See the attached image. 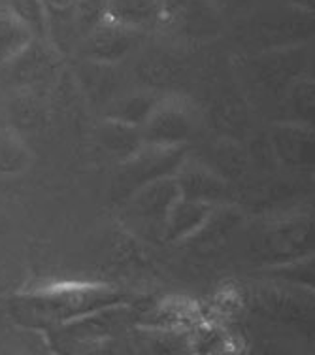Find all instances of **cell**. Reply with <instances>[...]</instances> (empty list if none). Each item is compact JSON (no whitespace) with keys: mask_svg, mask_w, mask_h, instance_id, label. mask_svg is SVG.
Instances as JSON below:
<instances>
[{"mask_svg":"<svg viewBox=\"0 0 315 355\" xmlns=\"http://www.w3.org/2000/svg\"><path fill=\"white\" fill-rule=\"evenodd\" d=\"M140 301L144 299L108 282L66 280L17 291L8 299V310L21 327L51 333L87 315Z\"/></svg>","mask_w":315,"mask_h":355,"instance_id":"obj_1","label":"cell"},{"mask_svg":"<svg viewBox=\"0 0 315 355\" xmlns=\"http://www.w3.org/2000/svg\"><path fill=\"white\" fill-rule=\"evenodd\" d=\"M186 159L187 148H163L142 144L132 155L117 163L111 182V198L117 205H121L147 185L174 176Z\"/></svg>","mask_w":315,"mask_h":355,"instance_id":"obj_2","label":"cell"},{"mask_svg":"<svg viewBox=\"0 0 315 355\" xmlns=\"http://www.w3.org/2000/svg\"><path fill=\"white\" fill-rule=\"evenodd\" d=\"M179 198L178 185L174 176L155 182L144 189L136 191L125 202H121V225L132 236L145 240H161L170 206Z\"/></svg>","mask_w":315,"mask_h":355,"instance_id":"obj_3","label":"cell"},{"mask_svg":"<svg viewBox=\"0 0 315 355\" xmlns=\"http://www.w3.org/2000/svg\"><path fill=\"white\" fill-rule=\"evenodd\" d=\"M199 130V110L183 95H161L142 127L144 144L186 148Z\"/></svg>","mask_w":315,"mask_h":355,"instance_id":"obj_4","label":"cell"},{"mask_svg":"<svg viewBox=\"0 0 315 355\" xmlns=\"http://www.w3.org/2000/svg\"><path fill=\"white\" fill-rule=\"evenodd\" d=\"M260 265L274 266L314 255V221L312 216L298 214L272 221L259 240ZM260 266V268H262Z\"/></svg>","mask_w":315,"mask_h":355,"instance_id":"obj_5","label":"cell"},{"mask_svg":"<svg viewBox=\"0 0 315 355\" xmlns=\"http://www.w3.org/2000/svg\"><path fill=\"white\" fill-rule=\"evenodd\" d=\"M136 308L134 325L138 327L191 331L206 320L204 306L186 295H166Z\"/></svg>","mask_w":315,"mask_h":355,"instance_id":"obj_6","label":"cell"},{"mask_svg":"<svg viewBox=\"0 0 315 355\" xmlns=\"http://www.w3.org/2000/svg\"><path fill=\"white\" fill-rule=\"evenodd\" d=\"M174 182L178 185L179 197L187 200H197L204 205L226 206L228 205V182L219 172L199 161L187 157L178 172L174 174Z\"/></svg>","mask_w":315,"mask_h":355,"instance_id":"obj_7","label":"cell"},{"mask_svg":"<svg viewBox=\"0 0 315 355\" xmlns=\"http://www.w3.org/2000/svg\"><path fill=\"white\" fill-rule=\"evenodd\" d=\"M144 33L100 21L82 38L83 55L96 64H114L138 48Z\"/></svg>","mask_w":315,"mask_h":355,"instance_id":"obj_8","label":"cell"},{"mask_svg":"<svg viewBox=\"0 0 315 355\" xmlns=\"http://www.w3.org/2000/svg\"><path fill=\"white\" fill-rule=\"evenodd\" d=\"M274 157L287 168H312L315 155L314 127L278 121L270 132Z\"/></svg>","mask_w":315,"mask_h":355,"instance_id":"obj_9","label":"cell"},{"mask_svg":"<svg viewBox=\"0 0 315 355\" xmlns=\"http://www.w3.org/2000/svg\"><path fill=\"white\" fill-rule=\"evenodd\" d=\"M166 0H106L102 21L147 33L165 25Z\"/></svg>","mask_w":315,"mask_h":355,"instance_id":"obj_10","label":"cell"},{"mask_svg":"<svg viewBox=\"0 0 315 355\" xmlns=\"http://www.w3.org/2000/svg\"><path fill=\"white\" fill-rule=\"evenodd\" d=\"M219 206L204 205L197 200L179 197L168 210L163 231V242L166 244H187L199 234Z\"/></svg>","mask_w":315,"mask_h":355,"instance_id":"obj_11","label":"cell"},{"mask_svg":"<svg viewBox=\"0 0 315 355\" xmlns=\"http://www.w3.org/2000/svg\"><path fill=\"white\" fill-rule=\"evenodd\" d=\"M132 355H195L191 331H168L132 325L129 331Z\"/></svg>","mask_w":315,"mask_h":355,"instance_id":"obj_12","label":"cell"},{"mask_svg":"<svg viewBox=\"0 0 315 355\" xmlns=\"http://www.w3.org/2000/svg\"><path fill=\"white\" fill-rule=\"evenodd\" d=\"M46 17L48 42L57 53H69L80 40L75 21V0H40Z\"/></svg>","mask_w":315,"mask_h":355,"instance_id":"obj_13","label":"cell"},{"mask_svg":"<svg viewBox=\"0 0 315 355\" xmlns=\"http://www.w3.org/2000/svg\"><path fill=\"white\" fill-rule=\"evenodd\" d=\"M36 40L38 36L25 21L6 8L0 10V64L17 61Z\"/></svg>","mask_w":315,"mask_h":355,"instance_id":"obj_14","label":"cell"},{"mask_svg":"<svg viewBox=\"0 0 315 355\" xmlns=\"http://www.w3.org/2000/svg\"><path fill=\"white\" fill-rule=\"evenodd\" d=\"M315 85L312 76H300L285 89L283 96V119L285 123L314 127Z\"/></svg>","mask_w":315,"mask_h":355,"instance_id":"obj_15","label":"cell"},{"mask_svg":"<svg viewBox=\"0 0 315 355\" xmlns=\"http://www.w3.org/2000/svg\"><path fill=\"white\" fill-rule=\"evenodd\" d=\"M259 278L270 284L278 286L295 287V289H304V291H314L315 287V263L314 255L302 257V259L289 261L274 266H262L259 272Z\"/></svg>","mask_w":315,"mask_h":355,"instance_id":"obj_16","label":"cell"},{"mask_svg":"<svg viewBox=\"0 0 315 355\" xmlns=\"http://www.w3.org/2000/svg\"><path fill=\"white\" fill-rule=\"evenodd\" d=\"M159 98L161 95L155 91H138V93H132V95H127L121 101H117L106 117L119 121V123L142 129Z\"/></svg>","mask_w":315,"mask_h":355,"instance_id":"obj_17","label":"cell"},{"mask_svg":"<svg viewBox=\"0 0 315 355\" xmlns=\"http://www.w3.org/2000/svg\"><path fill=\"white\" fill-rule=\"evenodd\" d=\"M100 144L119 163V161L132 155L144 144L142 129L119 123V121H114V119L106 117V121L100 127Z\"/></svg>","mask_w":315,"mask_h":355,"instance_id":"obj_18","label":"cell"},{"mask_svg":"<svg viewBox=\"0 0 315 355\" xmlns=\"http://www.w3.org/2000/svg\"><path fill=\"white\" fill-rule=\"evenodd\" d=\"M33 163V153L12 129H0V176H19Z\"/></svg>","mask_w":315,"mask_h":355,"instance_id":"obj_19","label":"cell"},{"mask_svg":"<svg viewBox=\"0 0 315 355\" xmlns=\"http://www.w3.org/2000/svg\"><path fill=\"white\" fill-rule=\"evenodd\" d=\"M6 10L25 21L28 27L35 31L38 40L48 42L46 17H44V8H42L40 0H8Z\"/></svg>","mask_w":315,"mask_h":355,"instance_id":"obj_20","label":"cell"},{"mask_svg":"<svg viewBox=\"0 0 315 355\" xmlns=\"http://www.w3.org/2000/svg\"><path fill=\"white\" fill-rule=\"evenodd\" d=\"M57 355H127L117 338H100V340H83L69 344L55 349Z\"/></svg>","mask_w":315,"mask_h":355,"instance_id":"obj_21","label":"cell"},{"mask_svg":"<svg viewBox=\"0 0 315 355\" xmlns=\"http://www.w3.org/2000/svg\"><path fill=\"white\" fill-rule=\"evenodd\" d=\"M104 10H106V0H75V21H78L80 40L102 21Z\"/></svg>","mask_w":315,"mask_h":355,"instance_id":"obj_22","label":"cell"}]
</instances>
